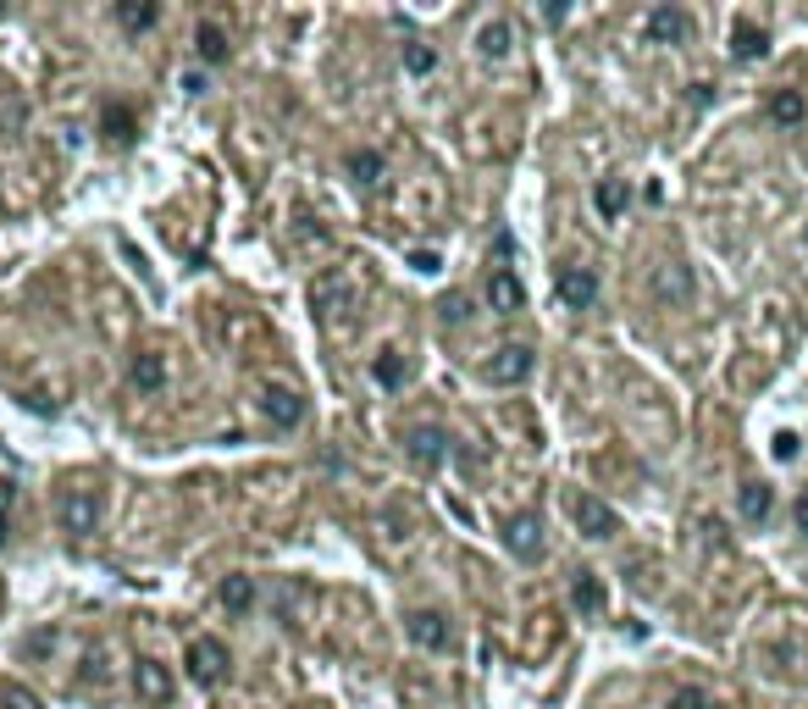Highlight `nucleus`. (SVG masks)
I'll return each instance as SVG.
<instances>
[{
  "mask_svg": "<svg viewBox=\"0 0 808 709\" xmlns=\"http://www.w3.org/2000/svg\"><path fill=\"white\" fill-rule=\"evenodd\" d=\"M56 510H61V527H67L72 538H89L95 521H100V488L95 482H67L61 499H56Z\"/></svg>",
  "mask_w": 808,
  "mask_h": 709,
  "instance_id": "f257e3e1",
  "label": "nucleus"
},
{
  "mask_svg": "<svg viewBox=\"0 0 808 709\" xmlns=\"http://www.w3.org/2000/svg\"><path fill=\"white\" fill-rule=\"evenodd\" d=\"M532 366H537V355L526 344H504L499 355L482 366V377H488V383H499V388H515V383H526V377H532Z\"/></svg>",
  "mask_w": 808,
  "mask_h": 709,
  "instance_id": "f03ea898",
  "label": "nucleus"
},
{
  "mask_svg": "<svg viewBox=\"0 0 808 709\" xmlns=\"http://www.w3.org/2000/svg\"><path fill=\"white\" fill-rule=\"evenodd\" d=\"M261 416L272 421V427H299L305 421V394L288 383H266L261 388Z\"/></svg>",
  "mask_w": 808,
  "mask_h": 709,
  "instance_id": "7ed1b4c3",
  "label": "nucleus"
},
{
  "mask_svg": "<svg viewBox=\"0 0 808 709\" xmlns=\"http://www.w3.org/2000/svg\"><path fill=\"white\" fill-rule=\"evenodd\" d=\"M571 521L587 532V538H615V510L604 505V499H593V493H571Z\"/></svg>",
  "mask_w": 808,
  "mask_h": 709,
  "instance_id": "20e7f679",
  "label": "nucleus"
},
{
  "mask_svg": "<svg viewBox=\"0 0 808 709\" xmlns=\"http://www.w3.org/2000/svg\"><path fill=\"white\" fill-rule=\"evenodd\" d=\"M222 671H227V649L216 643V637H194V643H189V676L200 687H216V682H222Z\"/></svg>",
  "mask_w": 808,
  "mask_h": 709,
  "instance_id": "39448f33",
  "label": "nucleus"
},
{
  "mask_svg": "<svg viewBox=\"0 0 808 709\" xmlns=\"http://www.w3.org/2000/svg\"><path fill=\"white\" fill-rule=\"evenodd\" d=\"M504 549H510L515 560H537V554H543V521L537 516H510L504 521Z\"/></svg>",
  "mask_w": 808,
  "mask_h": 709,
  "instance_id": "423d86ee",
  "label": "nucleus"
},
{
  "mask_svg": "<svg viewBox=\"0 0 808 709\" xmlns=\"http://www.w3.org/2000/svg\"><path fill=\"white\" fill-rule=\"evenodd\" d=\"M443 449H449V438H443V427H410L404 433V455L416 460L421 471H432L443 460Z\"/></svg>",
  "mask_w": 808,
  "mask_h": 709,
  "instance_id": "0eeeda50",
  "label": "nucleus"
},
{
  "mask_svg": "<svg viewBox=\"0 0 808 709\" xmlns=\"http://www.w3.org/2000/svg\"><path fill=\"white\" fill-rule=\"evenodd\" d=\"M559 300L571 305V311H587L598 300V277L587 266H559Z\"/></svg>",
  "mask_w": 808,
  "mask_h": 709,
  "instance_id": "6e6552de",
  "label": "nucleus"
},
{
  "mask_svg": "<svg viewBox=\"0 0 808 709\" xmlns=\"http://www.w3.org/2000/svg\"><path fill=\"white\" fill-rule=\"evenodd\" d=\"M133 687H139L144 704H167V698H172V676H167V665H161V660H139V665H133Z\"/></svg>",
  "mask_w": 808,
  "mask_h": 709,
  "instance_id": "1a4fd4ad",
  "label": "nucleus"
},
{
  "mask_svg": "<svg viewBox=\"0 0 808 709\" xmlns=\"http://www.w3.org/2000/svg\"><path fill=\"white\" fill-rule=\"evenodd\" d=\"M404 632L416 637L421 649H449V621H443L438 610H416V615H404Z\"/></svg>",
  "mask_w": 808,
  "mask_h": 709,
  "instance_id": "9d476101",
  "label": "nucleus"
},
{
  "mask_svg": "<svg viewBox=\"0 0 808 709\" xmlns=\"http://www.w3.org/2000/svg\"><path fill=\"white\" fill-rule=\"evenodd\" d=\"M687 12H681V6H654V12H648V34L659 39V45H681V39H687Z\"/></svg>",
  "mask_w": 808,
  "mask_h": 709,
  "instance_id": "9b49d317",
  "label": "nucleus"
},
{
  "mask_svg": "<svg viewBox=\"0 0 808 709\" xmlns=\"http://www.w3.org/2000/svg\"><path fill=\"white\" fill-rule=\"evenodd\" d=\"M349 300H355V289H349V277H321L316 289H310V305H316L321 316H338V311H349Z\"/></svg>",
  "mask_w": 808,
  "mask_h": 709,
  "instance_id": "f8f14e48",
  "label": "nucleus"
},
{
  "mask_svg": "<svg viewBox=\"0 0 808 709\" xmlns=\"http://www.w3.org/2000/svg\"><path fill=\"white\" fill-rule=\"evenodd\" d=\"M488 300H493V311H504V316H510V311H521V305H526L521 277H515V272H504V266H499V272L488 277Z\"/></svg>",
  "mask_w": 808,
  "mask_h": 709,
  "instance_id": "ddd939ff",
  "label": "nucleus"
},
{
  "mask_svg": "<svg viewBox=\"0 0 808 709\" xmlns=\"http://www.w3.org/2000/svg\"><path fill=\"white\" fill-rule=\"evenodd\" d=\"M764 50H770V34H764V28H753L748 17H742V23L731 28V56H737V61H759Z\"/></svg>",
  "mask_w": 808,
  "mask_h": 709,
  "instance_id": "4468645a",
  "label": "nucleus"
},
{
  "mask_svg": "<svg viewBox=\"0 0 808 709\" xmlns=\"http://www.w3.org/2000/svg\"><path fill=\"white\" fill-rule=\"evenodd\" d=\"M510 39H515L510 17H493V23H482V34H476V50L493 56V61H504V56H510Z\"/></svg>",
  "mask_w": 808,
  "mask_h": 709,
  "instance_id": "2eb2a0df",
  "label": "nucleus"
},
{
  "mask_svg": "<svg viewBox=\"0 0 808 709\" xmlns=\"http://www.w3.org/2000/svg\"><path fill=\"white\" fill-rule=\"evenodd\" d=\"M128 383L144 388V394H161V383H167V366H161V355H133Z\"/></svg>",
  "mask_w": 808,
  "mask_h": 709,
  "instance_id": "dca6fc26",
  "label": "nucleus"
},
{
  "mask_svg": "<svg viewBox=\"0 0 808 709\" xmlns=\"http://www.w3.org/2000/svg\"><path fill=\"white\" fill-rule=\"evenodd\" d=\"M571 604L582 615H598V610H604V582H598L593 571H576V577H571Z\"/></svg>",
  "mask_w": 808,
  "mask_h": 709,
  "instance_id": "f3484780",
  "label": "nucleus"
},
{
  "mask_svg": "<svg viewBox=\"0 0 808 709\" xmlns=\"http://www.w3.org/2000/svg\"><path fill=\"white\" fill-rule=\"evenodd\" d=\"M775 488L770 482H742V521H770Z\"/></svg>",
  "mask_w": 808,
  "mask_h": 709,
  "instance_id": "a211bd4d",
  "label": "nucleus"
},
{
  "mask_svg": "<svg viewBox=\"0 0 808 709\" xmlns=\"http://www.w3.org/2000/svg\"><path fill=\"white\" fill-rule=\"evenodd\" d=\"M770 117L786 122V128H792V122H803V117H808L803 89H775V95H770Z\"/></svg>",
  "mask_w": 808,
  "mask_h": 709,
  "instance_id": "6ab92c4d",
  "label": "nucleus"
},
{
  "mask_svg": "<svg viewBox=\"0 0 808 709\" xmlns=\"http://www.w3.org/2000/svg\"><path fill=\"white\" fill-rule=\"evenodd\" d=\"M194 50H200V61H211V67H216V61H227V34L216 23H200V28H194Z\"/></svg>",
  "mask_w": 808,
  "mask_h": 709,
  "instance_id": "aec40b11",
  "label": "nucleus"
},
{
  "mask_svg": "<svg viewBox=\"0 0 808 709\" xmlns=\"http://www.w3.org/2000/svg\"><path fill=\"white\" fill-rule=\"evenodd\" d=\"M349 178H355L360 189H377L382 183V156L377 150H355V156H349Z\"/></svg>",
  "mask_w": 808,
  "mask_h": 709,
  "instance_id": "412c9836",
  "label": "nucleus"
},
{
  "mask_svg": "<svg viewBox=\"0 0 808 709\" xmlns=\"http://www.w3.org/2000/svg\"><path fill=\"white\" fill-rule=\"evenodd\" d=\"M593 205H598V217H620V211H626V183L604 178V183L593 189Z\"/></svg>",
  "mask_w": 808,
  "mask_h": 709,
  "instance_id": "4be33fe9",
  "label": "nucleus"
},
{
  "mask_svg": "<svg viewBox=\"0 0 808 709\" xmlns=\"http://www.w3.org/2000/svg\"><path fill=\"white\" fill-rule=\"evenodd\" d=\"M371 377H377L382 388H399L404 383V355L399 349H382L377 361H371Z\"/></svg>",
  "mask_w": 808,
  "mask_h": 709,
  "instance_id": "5701e85b",
  "label": "nucleus"
},
{
  "mask_svg": "<svg viewBox=\"0 0 808 709\" xmlns=\"http://www.w3.org/2000/svg\"><path fill=\"white\" fill-rule=\"evenodd\" d=\"M155 17H161V6H150V0H144V6H139V0H122V6H117V23L133 28V34H139V28H150Z\"/></svg>",
  "mask_w": 808,
  "mask_h": 709,
  "instance_id": "b1692460",
  "label": "nucleus"
},
{
  "mask_svg": "<svg viewBox=\"0 0 808 709\" xmlns=\"http://www.w3.org/2000/svg\"><path fill=\"white\" fill-rule=\"evenodd\" d=\"M222 604H227V610H250V604H255V582L250 577H227L222 582Z\"/></svg>",
  "mask_w": 808,
  "mask_h": 709,
  "instance_id": "393cba45",
  "label": "nucleus"
},
{
  "mask_svg": "<svg viewBox=\"0 0 808 709\" xmlns=\"http://www.w3.org/2000/svg\"><path fill=\"white\" fill-rule=\"evenodd\" d=\"M106 133L117 139V145H128V139H133V117H128V106H106Z\"/></svg>",
  "mask_w": 808,
  "mask_h": 709,
  "instance_id": "a878e982",
  "label": "nucleus"
},
{
  "mask_svg": "<svg viewBox=\"0 0 808 709\" xmlns=\"http://www.w3.org/2000/svg\"><path fill=\"white\" fill-rule=\"evenodd\" d=\"M670 709H714V704H709L703 687H676V693H670Z\"/></svg>",
  "mask_w": 808,
  "mask_h": 709,
  "instance_id": "bb28decb",
  "label": "nucleus"
},
{
  "mask_svg": "<svg viewBox=\"0 0 808 709\" xmlns=\"http://www.w3.org/2000/svg\"><path fill=\"white\" fill-rule=\"evenodd\" d=\"M0 709H39V698L28 687H0Z\"/></svg>",
  "mask_w": 808,
  "mask_h": 709,
  "instance_id": "cd10ccee",
  "label": "nucleus"
},
{
  "mask_svg": "<svg viewBox=\"0 0 808 709\" xmlns=\"http://www.w3.org/2000/svg\"><path fill=\"white\" fill-rule=\"evenodd\" d=\"M432 61H438V56H432V45H410V50H404V67H410V73H432Z\"/></svg>",
  "mask_w": 808,
  "mask_h": 709,
  "instance_id": "c85d7f7f",
  "label": "nucleus"
},
{
  "mask_svg": "<svg viewBox=\"0 0 808 709\" xmlns=\"http://www.w3.org/2000/svg\"><path fill=\"white\" fill-rule=\"evenodd\" d=\"M659 294H676L681 300V294H687V272H681V266L676 272H659Z\"/></svg>",
  "mask_w": 808,
  "mask_h": 709,
  "instance_id": "c756f323",
  "label": "nucleus"
},
{
  "mask_svg": "<svg viewBox=\"0 0 808 709\" xmlns=\"http://www.w3.org/2000/svg\"><path fill=\"white\" fill-rule=\"evenodd\" d=\"M438 311H443V322H465V316H471V311H465V294H443Z\"/></svg>",
  "mask_w": 808,
  "mask_h": 709,
  "instance_id": "7c9ffc66",
  "label": "nucleus"
},
{
  "mask_svg": "<svg viewBox=\"0 0 808 709\" xmlns=\"http://www.w3.org/2000/svg\"><path fill=\"white\" fill-rule=\"evenodd\" d=\"M775 460H797V433H775Z\"/></svg>",
  "mask_w": 808,
  "mask_h": 709,
  "instance_id": "2f4dec72",
  "label": "nucleus"
},
{
  "mask_svg": "<svg viewBox=\"0 0 808 709\" xmlns=\"http://www.w3.org/2000/svg\"><path fill=\"white\" fill-rule=\"evenodd\" d=\"M6 521H12V482H0V543H6Z\"/></svg>",
  "mask_w": 808,
  "mask_h": 709,
  "instance_id": "473e14b6",
  "label": "nucleus"
},
{
  "mask_svg": "<svg viewBox=\"0 0 808 709\" xmlns=\"http://www.w3.org/2000/svg\"><path fill=\"white\" fill-rule=\"evenodd\" d=\"M410 266H416V272H438V255H432V250H416V255H410Z\"/></svg>",
  "mask_w": 808,
  "mask_h": 709,
  "instance_id": "72a5a7b5",
  "label": "nucleus"
},
{
  "mask_svg": "<svg viewBox=\"0 0 808 709\" xmlns=\"http://www.w3.org/2000/svg\"><path fill=\"white\" fill-rule=\"evenodd\" d=\"M792 516H797V532H808V488L797 493V510H792Z\"/></svg>",
  "mask_w": 808,
  "mask_h": 709,
  "instance_id": "f704fd0d",
  "label": "nucleus"
}]
</instances>
